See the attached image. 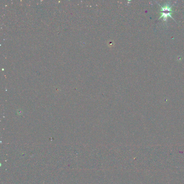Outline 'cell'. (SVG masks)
Masks as SVG:
<instances>
[{
	"instance_id": "obj_1",
	"label": "cell",
	"mask_w": 184,
	"mask_h": 184,
	"mask_svg": "<svg viewBox=\"0 0 184 184\" xmlns=\"http://www.w3.org/2000/svg\"><path fill=\"white\" fill-rule=\"evenodd\" d=\"M161 7V9H160V13H161V15L160 16L159 19L163 18V20L164 21H167V18L168 17H171L173 20H174L171 16V13H173L175 11H173L171 9V7H170L169 5H166L164 7H162L161 5H160Z\"/></svg>"
}]
</instances>
